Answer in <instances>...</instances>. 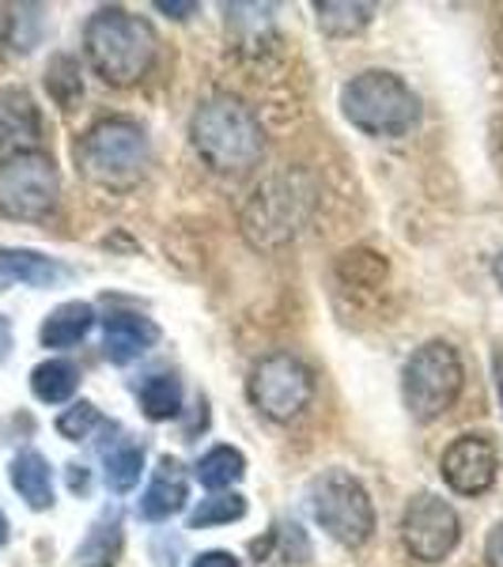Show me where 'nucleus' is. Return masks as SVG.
I'll return each mask as SVG.
<instances>
[{"mask_svg": "<svg viewBox=\"0 0 503 567\" xmlns=\"http://www.w3.org/2000/svg\"><path fill=\"white\" fill-rule=\"evenodd\" d=\"M189 141L216 175H246L265 155V130L250 106L235 95H213L194 110Z\"/></svg>", "mask_w": 503, "mask_h": 567, "instance_id": "f257e3e1", "label": "nucleus"}, {"mask_svg": "<svg viewBox=\"0 0 503 567\" xmlns=\"http://www.w3.org/2000/svg\"><path fill=\"white\" fill-rule=\"evenodd\" d=\"M88 61L106 84L130 87L148 76L155 61V31L148 20L125 12V8H99L84 27Z\"/></svg>", "mask_w": 503, "mask_h": 567, "instance_id": "f03ea898", "label": "nucleus"}, {"mask_svg": "<svg viewBox=\"0 0 503 567\" xmlns=\"http://www.w3.org/2000/svg\"><path fill=\"white\" fill-rule=\"evenodd\" d=\"M341 114L368 136H406L420 122V99L394 72L368 69L345 84Z\"/></svg>", "mask_w": 503, "mask_h": 567, "instance_id": "7ed1b4c3", "label": "nucleus"}, {"mask_svg": "<svg viewBox=\"0 0 503 567\" xmlns=\"http://www.w3.org/2000/svg\"><path fill=\"white\" fill-rule=\"evenodd\" d=\"M148 159V133L130 117H106V122L91 125L76 144L80 171L99 186H130L144 175Z\"/></svg>", "mask_w": 503, "mask_h": 567, "instance_id": "20e7f679", "label": "nucleus"}, {"mask_svg": "<svg viewBox=\"0 0 503 567\" xmlns=\"http://www.w3.org/2000/svg\"><path fill=\"white\" fill-rule=\"evenodd\" d=\"M462 382L465 371L459 349L446 341H428L409 355L406 374H401V398H406V409L413 413V420L428 424V420H439L459 401Z\"/></svg>", "mask_w": 503, "mask_h": 567, "instance_id": "39448f33", "label": "nucleus"}, {"mask_svg": "<svg viewBox=\"0 0 503 567\" xmlns=\"http://www.w3.org/2000/svg\"><path fill=\"white\" fill-rule=\"evenodd\" d=\"M307 507L315 523L326 529L333 542L360 548L374 534V507L371 496L352 473L326 470L307 484Z\"/></svg>", "mask_w": 503, "mask_h": 567, "instance_id": "423d86ee", "label": "nucleus"}, {"mask_svg": "<svg viewBox=\"0 0 503 567\" xmlns=\"http://www.w3.org/2000/svg\"><path fill=\"white\" fill-rule=\"evenodd\" d=\"M61 200L58 163L45 152H12L0 163V216L45 219Z\"/></svg>", "mask_w": 503, "mask_h": 567, "instance_id": "0eeeda50", "label": "nucleus"}, {"mask_svg": "<svg viewBox=\"0 0 503 567\" xmlns=\"http://www.w3.org/2000/svg\"><path fill=\"white\" fill-rule=\"evenodd\" d=\"M315 398V374L299 355L273 352L250 371V401L261 416L288 424L296 420Z\"/></svg>", "mask_w": 503, "mask_h": 567, "instance_id": "6e6552de", "label": "nucleus"}, {"mask_svg": "<svg viewBox=\"0 0 503 567\" xmlns=\"http://www.w3.org/2000/svg\"><path fill=\"white\" fill-rule=\"evenodd\" d=\"M310 197L299 194L291 178H273L254 194L250 208L243 216V231L254 246H280L299 231L307 219Z\"/></svg>", "mask_w": 503, "mask_h": 567, "instance_id": "1a4fd4ad", "label": "nucleus"}, {"mask_svg": "<svg viewBox=\"0 0 503 567\" xmlns=\"http://www.w3.org/2000/svg\"><path fill=\"white\" fill-rule=\"evenodd\" d=\"M459 537L462 523L454 515V507L446 499L432 496V492H420L401 515V542L424 564L446 560L454 553V545H459Z\"/></svg>", "mask_w": 503, "mask_h": 567, "instance_id": "9d476101", "label": "nucleus"}, {"mask_svg": "<svg viewBox=\"0 0 503 567\" xmlns=\"http://www.w3.org/2000/svg\"><path fill=\"white\" fill-rule=\"evenodd\" d=\"M439 473H443L446 488L459 492V496H484L496 484L500 454L484 435H462L443 451Z\"/></svg>", "mask_w": 503, "mask_h": 567, "instance_id": "9b49d317", "label": "nucleus"}, {"mask_svg": "<svg viewBox=\"0 0 503 567\" xmlns=\"http://www.w3.org/2000/svg\"><path fill=\"white\" fill-rule=\"evenodd\" d=\"M160 341V326L144 315H130V310H117L103 322V352L110 363L125 368V363L141 360L144 352L155 349Z\"/></svg>", "mask_w": 503, "mask_h": 567, "instance_id": "f8f14e48", "label": "nucleus"}, {"mask_svg": "<svg viewBox=\"0 0 503 567\" xmlns=\"http://www.w3.org/2000/svg\"><path fill=\"white\" fill-rule=\"evenodd\" d=\"M186 499H189L186 470H182L178 458L167 454V458H160V470H155L148 492L136 503V515H141L144 523H167V518H175L178 511L186 507Z\"/></svg>", "mask_w": 503, "mask_h": 567, "instance_id": "ddd939ff", "label": "nucleus"}, {"mask_svg": "<svg viewBox=\"0 0 503 567\" xmlns=\"http://www.w3.org/2000/svg\"><path fill=\"white\" fill-rule=\"evenodd\" d=\"M8 477H12V488L20 492V499L31 511L53 507V470L39 451L16 454L12 465H8Z\"/></svg>", "mask_w": 503, "mask_h": 567, "instance_id": "4468645a", "label": "nucleus"}, {"mask_svg": "<svg viewBox=\"0 0 503 567\" xmlns=\"http://www.w3.org/2000/svg\"><path fill=\"white\" fill-rule=\"evenodd\" d=\"M0 277L20 280L27 288H53L69 277L61 261L45 258L39 250H16V246H0Z\"/></svg>", "mask_w": 503, "mask_h": 567, "instance_id": "2eb2a0df", "label": "nucleus"}, {"mask_svg": "<svg viewBox=\"0 0 503 567\" xmlns=\"http://www.w3.org/2000/svg\"><path fill=\"white\" fill-rule=\"evenodd\" d=\"M91 326H95V310H91V303H61L42 322L39 341L45 349H72V344H80L91 333Z\"/></svg>", "mask_w": 503, "mask_h": 567, "instance_id": "dca6fc26", "label": "nucleus"}, {"mask_svg": "<svg viewBox=\"0 0 503 567\" xmlns=\"http://www.w3.org/2000/svg\"><path fill=\"white\" fill-rule=\"evenodd\" d=\"M141 473H144V446H136L133 439H117L114 446L103 451V481L110 492H117V496L133 492Z\"/></svg>", "mask_w": 503, "mask_h": 567, "instance_id": "f3484780", "label": "nucleus"}, {"mask_svg": "<svg viewBox=\"0 0 503 567\" xmlns=\"http://www.w3.org/2000/svg\"><path fill=\"white\" fill-rule=\"evenodd\" d=\"M80 386V368L69 360H45L31 371V393L45 405H61Z\"/></svg>", "mask_w": 503, "mask_h": 567, "instance_id": "a211bd4d", "label": "nucleus"}, {"mask_svg": "<svg viewBox=\"0 0 503 567\" xmlns=\"http://www.w3.org/2000/svg\"><path fill=\"white\" fill-rule=\"evenodd\" d=\"M117 548H122V518H117V511H110V515H103L95 526H91V534H88V542L80 545L76 560L84 567H110L117 556Z\"/></svg>", "mask_w": 503, "mask_h": 567, "instance_id": "6ab92c4d", "label": "nucleus"}, {"mask_svg": "<svg viewBox=\"0 0 503 567\" xmlns=\"http://www.w3.org/2000/svg\"><path fill=\"white\" fill-rule=\"evenodd\" d=\"M197 481L205 484V488H232V484L243 481L246 473V458L243 451H235V446H213V451L205 454V458L197 462Z\"/></svg>", "mask_w": 503, "mask_h": 567, "instance_id": "aec40b11", "label": "nucleus"}, {"mask_svg": "<svg viewBox=\"0 0 503 567\" xmlns=\"http://www.w3.org/2000/svg\"><path fill=\"white\" fill-rule=\"evenodd\" d=\"M141 409L148 420H171L182 409V382L175 374H152L141 386Z\"/></svg>", "mask_w": 503, "mask_h": 567, "instance_id": "412c9836", "label": "nucleus"}, {"mask_svg": "<svg viewBox=\"0 0 503 567\" xmlns=\"http://www.w3.org/2000/svg\"><path fill=\"white\" fill-rule=\"evenodd\" d=\"M246 515V499L243 496H208L201 499V507L189 515V529H208V526H227V523H239Z\"/></svg>", "mask_w": 503, "mask_h": 567, "instance_id": "4be33fe9", "label": "nucleus"}, {"mask_svg": "<svg viewBox=\"0 0 503 567\" xmlns=\"http://www.w3.org/2000/svg\"><path fill=\"white\" fill-rule=\"evenodd\" d=\"M315 12L326 34H352L360 27H368L374 4H318Z\"/></svg>", "mask_w": 503, "mask_h": 567, "instance_id": "5701e85b", "label": "nucleus"}, {"mask_svg": "<svg viewBox=\"0 0 503 567\" xmlns=\"http://www.w3.org/2000/svg\"><path fill=\"white\" fill-rule=\"evenodd\" d=\"M99 424H103V416H99V409L91 405V401H76V405H69L65 413L58 416V432L65 435L69 443H80V439H88Z\"/></svg>", "mask_w": 503, "mask_h": 567, "instance_id": "b1692460", "label": "nucleus"}, {"mask_svg": "<svg viewBox=\"0 0 503 567\" xmlns=\"http://www.w3.org/2000/svg\"><path fill=\"white\" fill-rule=\"evenodd\" d=\"M189 567H239V556L224 553V548H208V553L194 556V564Z\"/></svg>", "mask_w": 503, "mask_h": 567, "instance_id": "393cba45", "label": "nucleus"}, {"mask_svg": "<svg viewBox=\"0 0 503 567\" xmlns=\"http://www.w3.org/2000/svg\"><path fill=\"white\" fill-rule=\"evenodd\" d=\"M484 560H489V567H503V523L492 526L489 542H484Z\"/></svg>", "mask_w": 503, "mask_h": 567, "instance_id": "a878e982", "label": "nucleus"}, {"mask_svg": "<svg viewBox=\"0 0 503 567\" xmlns=\"http://www.w3.org/2000/svg\"><path fill=\"white\" fill-rule=\"evenodd\" d=\"M492 379H496V398H500V413H503V344L492 349Z\"/></svg>", "mask_w": 503, "mask_h": 567, "instance_id": "bb28decb", "label": "nucleus"}, {"mask_svg": "<svg viewBox=\"0 0 503 567\" xmlns=\"http://www.w3.org/2000/svg\"><path fill=\"white\" fill-rule=\"evenodd\" d=\"M160 12H167V16H175V20H189V16L197 12V4H171V0H160Z\"/></svg>", "mask_w": 503, "mask_h": 567, "instance_id": "cd10ccee", "label": "nucleus"}, {"mask_svg": "<svg viewBox=\"0 0 503 567\" xmlns=\"http://www.w3.org/2000/svg\"><path fill=\"white\" fill-rule=\"evenodd\" d=\"M69 484H72V492H88V470H84V465H69Z\"/></svg>", "mask_w": 503, "mask_h": 567, "instance_id": "c85d7f7f", "label": "nucleus"}, {"mask_svg": "<svg viewBox=\"0 0 503 567\" xmlns=\"http://www.w3.org/2000/svg\"><path fill=\"white\" fill-rule=\"evenodd\" d=\"M8 349H12V326H8V318H0V360L8 355Z\"/></svg>", "mask_w": 503, "mask_h": 567, "instance_id": "c756f323", "label": "nucleus"}, {"mask_svg": "<svg viewBox=\"0 0 503 567\" xmlns=\"http://www.w3.org/2000/svg\"><path fill=\"white\" fill-rule=\"evenodd\" d=\"M8 542V518H4V511H0V545Z\"/></svg>", "mask_w": 503, "mask_h": 567, "instance_id": "7c9ffc66", "label": "nucleus"}, {"mask_svg": "<svg viewBox=\"0 0 503 567\" xmlns=\"http://www.w3.org/2000/svg\"><path fill=\"white\" fill-rule=\"evenodd\" d=\"M492 272H496V280H500V288H503V254L496 258V265H492Z\"/></svg>", "mask_w": 503, "mask_h": 567, "instance_id": "2f4dec72", "label": "nucleus"}]
</instances>
